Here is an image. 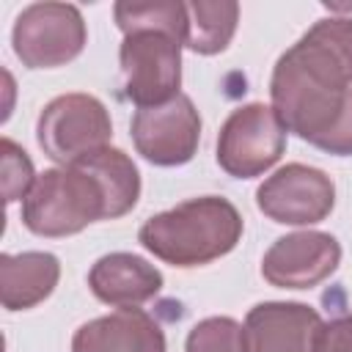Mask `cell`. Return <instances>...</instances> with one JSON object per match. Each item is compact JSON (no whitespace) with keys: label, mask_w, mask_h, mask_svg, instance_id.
I'll return each instance as SVG.
<instances>
[{"label":"cell","mask_w":352,"mask_h":352,"mask_svg":"<svg viewBox=\"0 0 352 352\" xmlns=\"http://www.w3.org/2000/svg\"><path fill=\"white\" fill-rule=\"evenodd\" d=\"M322 316L305 302H258L242 324L245 352H316Z\"/></svg>","instance_id":"cell-11"},{"label":"cell","mask_w":352,"mask_h":352,"mask_svg":"<svg viewBox=\"0 0 352 352\" xmlns=\"http://www.w3.org/2000/svg\"><path fill=\"white\" fill-rule=\"evenodd\" d=\"M182 41L165 30H132L118 47L124 94L143 107H160L182 88Z\"/></svg>","instance_id":"cell-5"},{"label":"cell","mask_w":352,"mask_h":352,"mask_svg":"<svg viewBox=\"0 0 352 352\" xmlns=\"http://www.w3.org/2000/svg\"><path fill=\"white\" fill-rule=\"evenodd\" d=\"M129 129L138 154L160 168L190 162L201 143V116L184 94L160 107L138 110Z\"/></svg>","instance_id":"cell-9"},{"label":"cell","mask_w":352,"mask_h":352,"mask_svg":"<svg viewBox=\"0 0 352 352\" xmlns=\"http://www.w3.org/2000/svg\"><path fill=\"white\" fill-rule=\"evenodd\" d=\"M184 352H245L242 324L231 316H206L187 333Z\"/></svg>","instance_id":"cell-18"},{"label":"cell","mask_w":352,"mask_h":352,"mask_svg":"<svg viewBox=\"0 0 352 352\" xmlns=\"http://www.w3.org/2000/svg\"><path fill=\"white\" fill-rule=\"evenodd\" d=\"M316 352H352V314L322 322Z\"/></svg>","instance_id":"cell-20"},{"label":"cell","mask_w":352,"mask_h":352,"mask_svg":"<svg viewBox=\"0 0 352 352\" xmlns=\"http://www.w3.org/2000/svg\"><path fill=\"white\" fill-rule=\"evenodd\" d=\"M286 151V126L272 104L250 102L236 107L217 135V165L234 179H256Z\"/></svg>","instance_id":"cell-7"},{"label":"cell","mask_w":352,"mask_h":352,"mask_svg":"<svg viewBox=\"0 0 352 352\" xmlns=\"http://www.w3.org/2000/svg\"><path fill=\"white\" fill-rule=\"evenodd\" d=\"M341 264V245L327 231H294L278 236L261 258V275L278 289H314Z\"/></svg>","instance_id":"cell-10"},{"label":"cell","mask_w":352,"mask_h":352,"mask_svg":"<svg viewBox=\"0 0 352 352\" xmlns=\"http://www.w3.org/2000/svg\"><path fill=\"white\" fill-rule=\"evenodd\" d=\"M113 121L107 107L91 94L55 96L38 116L36 140L41 151L58 165H74L88 154L107 148Z\"/></svg>","instance_id":"cell-4"},{"label":"cell","mask_w":352,"mask_h":352,"mask_svg":"<svg viewBox=\"0 0 352 352\" xmlns=\"http://www.w3.org/2000/svg\"><path fill=\"white\" fill-rule=\"evenodd\" d=\"M239 22V3L234 0H192L187 3V38L184 47L198 55H217L223 52Z\"/></svg>","instance_id":"cell-15"},{"label":"cell","mask_w":352,"mask_h":352,"mask_svg":"<svg viewBox=\"0 0 352 352\" xmlns=\"http://www.w3.org/2000/svg\"><path fill=\"white\" fill-rule=\"evenodd\" d=\"M96 220H110V204L104 184L82 160L38 173L22 198V223L36 236H72Z\"/></svg>","instance_id":"cell-3"},{"label":"cell","mask_w":352,"mask_h":352,"mask_svg":"<svg viewBox=\"0 0 352 352\" xmlns=\"http://www.w3.org/2000/svg\"><path fill=\"white\" fill-rule=\"evenodd\" d=\"M242 231V214L228 198L201 195L148 217L138 231V242L154 258L190 270L231 253Z\"/></svg>","instance_id":"cell-2"},{"label":"cell","mask_w":352,"mask_h":352,"mask_svg":"<svg viewBox=\"0 0 352 352\" xmlns=\"http://www.w3.org/2000/svg\"><path fill=\"white\" fill-rule=\"evenodd\" d=\"M94 297L113 308H138L157 297L162 289V272L135 253H107L94 261L88 272Z\"/></svg>","instance_id":"cell-13"},{"label":"cell","mask_w":352,"mask_h":352,"mask_svg":"<svg viewBox=\"0 0 352 352\" xmlns=\"http://www.w3.org/2000/svg\"><path fill=\"white\" fill-rule=\"evenodd\" d=\"M88 41L82 14L72 3H33L14 22V55L28 69H55L72 63Z\"/></svg>","instance_id":"cell-6"},{"label":"cell","mask_w":352,"mask_h":352,"mask_svg":"<svg viewBox=\"0 0 352 352\" xmlns=\"http://www.w3.org/2000/svg\"><path fill=\"white\" fill-rule=\"evenodd\" d=\"M0 160H3V195H6V204H14V201L25 198L36 182L33 162L25 154V148L16 146L11 138H3Z\"/></svg>","instance_id":"cell-19"},{"label":"cell","mask_w":352,"mask_h":352,"mask_svg":"<svg viewBox=\"0 0 352 352\" xmlns=\"http://www.w3.org/2000/svg\"><path fill=\"white\" fill-rule=\"evenodd\" d=\"M256 206L272 223L314 226L333 212L336 184L324 170L314 165L289 162L258 184Z\"/></svg>","instance_id":"cell-8"},{"label":"cell","mask_w":352,"mask_h":352,"mask_svg":"<svg viewBox=\"0 0 352 352\" xmlns=\"http://www.w3.org/2000/svg\"><path fill=\"white\" fill-rule=\"evenodd\" d=\"M165 333L140 308H118L77 327L72 352H165Z\"/></svg>","instance_id":"cell-12"},{"label":"cell","mask_w":352,"mask_h":352,"mask_svg":"<svg viewBox=\"0 0 352 352\" xmlns=\"http://www.w3.org/2000/svg\"><path fill=\"white\" fill-rule=\"evenodd\" d=\"M113 16L118 30L126 36L132 30H165L182 44L187 38V3L176 0H148V3H116Z\"/></svg>","instance_id":"cell-17"},{"label":"cell","mask_w":352,"mask_h":352,"mask_svg":"<svg viewBox=\"0 0 352 352\" xmlns=\"http://www.w3.org/2000/svg\"><path fill=\"white\" fill-rule=\"evenodd\" d=\"M82 162H88V168L104 184L107 204H110V220H118L135 209V204L140 198V173L129 154L107 146V148L88 154Z\"/></svg>","instance_id":"cell-16"},{"label":"cell","mask_w":352,"mask_h":352,"mask_svg":"<svg viewBox=\"0 0 352 352\" xmlns=\"http://www.w3.org/2000/svg\"><path fill=\"white\" fill-rule=\"evenodd\" d=\"M352 16L314 22L275 63L272 110L305 143L352 157Z\"/></svg>","instance_id":"cell-1"},{"label":"cell","mask_w":352,"mask_h":352,"mask_svg":"<svg viewBox=\"0 0 352 352\" xmlns=\"http://www.w3.org/2000/svg\"><path fill=\"white\" fill-rule=\"evenodd\" d=\"M60 278L58 256L47 250L0 256V300L6 311H28L44 302Z\"/></svg>","instance_id":"cell-14"}]
</instances>
